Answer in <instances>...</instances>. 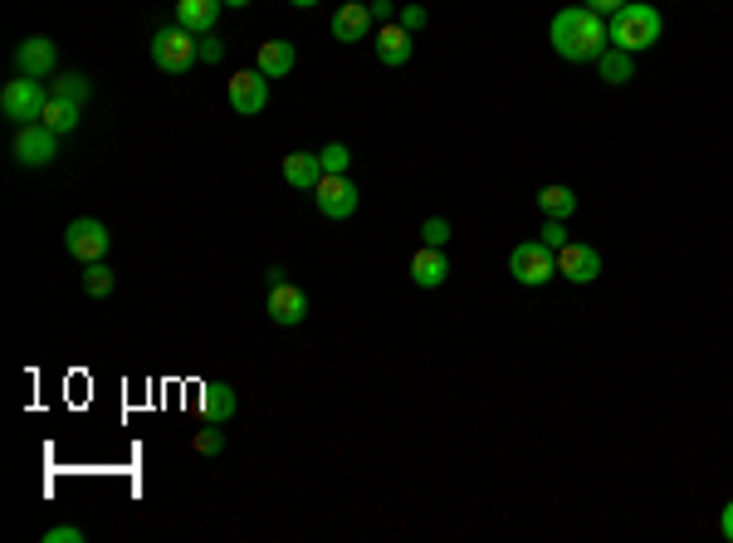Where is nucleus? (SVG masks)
I'll return each instance as SVG.
<instances>
[{"label":"nucleus","mask_w":733,"mask_h":543,"mask_svg":"<svg viewBox=\"0 0 733 543\" xmlns=\"http://www.w3.org/2000/svg\"><path fill=\"white\" fill-rule=\"evenodd\" d=\"M547 40H553L557 60L567 64H596L606 54V15L586 11V5H567V11L553 15V25H547Z\"/></svg>","instance_id":"nucleus-1"},{"label":"nucleus","mask_w":733,"mask_h":543,"mask_svg":"<svg viewBox=\"0 0 733 543\" xmlns=\"http://www.w3.org/2000/svg\"><path fill=\"white\" fill-rule=\"evenodd\" d=\"M665 35V15L645 0H625L616 15H606V40L625 54H641V50H655V40Z\"/></svg>","instance_id":"nucleus-2"},{"label":"nucleus","mask_w":733,"mask_h":543,"mask_svg":"<svg viewBox=\"0 0 733 543\" xmlns=\"http://www.w3.org/2000/svg\"><path fill=\"white\" fill-rule=\"evenodd\" d=\"M152 64L166 74H186L191 64H201V35H191L186 25H162L152 35Z\"/></svg>","instance_id":"nucleus-3"},{"label":"nucleus","mask_w":733,"mask_h":543,"mask_svg":"<svg viewBox=\"0 0 733 543\" xmlns=\"http://www.w3.org/2000/svg\"><path fill=\"white\" fill-rule=\"evenodd\" d=\"M508 275L523 289H543L557 279V250H547L543 240H523V245L508 250Z\"/></svg>","instance_id":"nucleus-4"},{"label":"nucleus","mask_w":733,"mask_h":543,"mask_svg":"<svg viewBox=\"0 0 733 543\" xmlns=\"http://www.w3.org/2000/svg\"><path fill=\"white\" fill-rule=\"evenodd\" d=\"M45 103H49V89L39 79H25V74H15V79L0 89V113H5L15 128H29V123L45 118Z\"/></svg>","instance_id":"nucleus-5"},{"label":"nucleus","mask_w":733,"mask_h":543,"mask_svg":"<svg viewBox=\"0 0 733 543\" xmlns=\"http://www.w3.org/2000/svg\"><path fill=\"white\" fill-rule=\"evenodd\" d=\"M108 245H113V236H108L103 220H93V216L68 220V230H64V250H68V260H78V265H93V260H103V255H108Z\"/></svg>","instance_id":"nucleus-6"},{"label":"nucleus","mask_w":733,"mask_h":543,"mask_svg":"<svg viewBox=\"0 0 733 543\" xmlns=\"http://www.w3.org/2000/svg\"><path fill=\"white\" fill-rule=\"evenodd\" d=\"M225 99H230V109L240 113V118L264 113V109H269V74H264V70L230 74V84H225Z\"/></svg>","instance_id":"nucleus-7"},{"label":"nucleus","mask_w":733,"mask_h":543,"mask_svg":"<svg viewBox=\"0 0 733 543\" xmlns=\"http://www.w3.org/2000/svg\"><path fill=\"white\" fill-rule=\"evenodd\" d=\"M313 206L323 211L328 220H347V216H357V206H362V191L352 187V177L342 172V177H323L318 187H313Z\"/></svg>","instance_id":"nucleus-8"},{"label":"nucleus","mask_w":733,"mask_h":543,"mask_svg":"<svg viewBox=\"0 0 733 543\" xmlns=\"http://www.w3.org/2000/svg\"><path fill=\"white\" fill-rule=\"evenodd\" d=\"M59 157V132L45 128V123H29V128L15 132V162L20 167H49Z\"/></svg>","instance_id":"nucleus-9"},{"label":"nucleus","mask_w":733,"mask_h":543,"mask_svg":"<svg viewBox=\"0 0 733 543\" xmlns=\"http://www.w3.org/2000/svg\"><path fill=\"white\" fill-rule=\"evenodd\" d=\"M264 314L274 318L279 328H299L303 318H308V294H303L299 285H269V299H264Z\"/></svg>","instance_id":"nucleus-10"},{"label":"nucleus","mask_w":733,"mask_h":543,"mask_svg":"<svg viewBox=\"0 0 733 543\" xmlns=\"http://www.w3.org/2000/svg\"><path fill=\"white\" fill-rule=\"evenodd\" d=\"M59 70V50L49 35H29V40L15 45V74H25V79H45V74Z\"/></svg>","instance_id":"nucleus-11"},{"label":"nucleus","mask_w":733,"mask_h":543,"mask_svg":"<svg viewBox=\"0 0 733 543\" xmlns=\"http://www.w3.org/2000/svg\"><path fill=\"white\" fill-rule=\"evenodd\" d=\"M557 275H563L567 285H596V279H602V255H596L592 245L567 240V245L557 250Z\"/></svg>","instance_id":"nucleus-12"},{"label":"nucleus","mask_w":733,"mask_h":543,"mask_svg":"<svg viewBox=\"0 0 733 543\" xmlns=\"http://www.w3.org/2000/svg\"><path fill=\"white\" fill-rule=\"evenodd\" d=\"M371 5H362V0H342L338 11H332V40H342V45H357V40H367L371 35Z\"/></svg>","instance_id":"nucleus-13"},{"label":"nucleus","mask_w":733,"mask_h":543,"mask_svg":"<svg viewBox=\"0 0 733 543\" xmlns=\"http://www.w3.org/2000/svg\"><path fill=\"white\" fill-rule=\"evenodd\" d=\"M450 279V255L435 245H420L416 255H410V285L416 289H440Z\"/></svg>","instance_id":"nucleus-14"},{"label":"nucleus","mask_w":733,"mask_h":543,"mask_svg":"<svg viewBox=\"0 0 733 543\" xmlns=\"http://www.w3.org/2000/svg\"><path fill=\"white\" fill-rule=\"evenodd\" d=\"M371 45H377V60L387 64V70H401V64H410V54H416V40H410V30H406V25H396V21L381 25Z\"/></svg>","instance_id":"nucleus-15"},{"label":"nucleus","mask_w":733,"mask_h":543,"mask_svg":"<svg viewBox=\"0 0 733 543\" xmlns=\"http://www.w3.org/2000/svg\"><path fill=\"white\" fill-rule=\"evenodd\" d=\"M225 0H176V25H186L191 35H215Z\"/></svg>","instance_id":"nucleus-16"},{"label":"nucleus","mask_w":733,"mask_h":543,"mask_svg":"<svg viewBox=\"0 0 733 543\" xmlns=\"http://www.w3.org/2000/svg\"><path fill=\"white\" fill-rule=\"evenodd\" d=\"M323 177H328V172H323L318 152H289V157H283V181H289L293 191H308L313 197V187H318Z\"/></svg>","instance_id":"nucleus-17"},{"label":"nucleus","mask_w":733,"mask_h":543,"mask_svg":"<svg viewBox=\"0 0 733 543\" xmlns=\"http://www.w3.org/2000/svg\"><path fill=\"white\" fill-rule=\"evenodd\" d=\"M293 64H299V50H293L289 40H264L260 54H254V70H264L269 79H283V74H293Z\"/></svg>","instance_id":"nucleus-18"},{"label":"nucleus","mask_w":733,"mask_h":543,"mask_svg":"<svg viewBox=\"0 0 733 543\" xmlns=\"http://www.w3.org/2000/svg\"><path fill=\"white\" fill-rule=\"evenodd\" d=\"M235 406H240V402H235V387L230 382H205L201 387V416H205V421L225 426L235 416Z\"/></svg>","instance_id":"nucleus-19"},{"label":"nucleus","mask_w":733,"mask_h":543,"mask_svg":"<svg viewBox=\"0 0 733 543\" xmlns=\"http://www.w3.org/2000/svg\"><path fill=\"white\" fill-rule=\"evenodd\" d=\"M596 74H602L611 89H621V84L635 79V54H625V50H616V45H606V54L596 60Z\"/></svg>","instance_id":"nucleus-20"},{"label":"nucleus","mask_w":733,"mask_h":543,"mask_svg":"<svg viewBox=\"0 0 733 543\" xmlns=\"http://www.w3.org/2000/svg\"><path fill=\"white\" fill-rule=\"evenodd\" d=\"M538 211H543L547 220H567L577 211V191L572 187H557V181H553V187L538 191Z\"/></svg>","instance_id":"nucleus-21"},{"label":"nucleus","mask_w":733,"mask_h":543,"mask_svg":"<svg viewBox=\"0 0 733 543\" xmlns=\"http://www.w3.org/2000/svg\"><path fill=\"white\" fill-rule=\"evenodd\" d=\"M78 109H84V103H68V99H54V93H49V103H45V128H54L59 138H64V132H74L78 128Z\"/></svg>","instance_id":"nucleus-22"},{"label":"nucleus","mask_w":733,"mask_h":543,"mask_svg":"<svg viewBox=\"0 0 733 543\" xmlns=\"http://www.w3.org/2000/svg\"><path fill=\"white\" fill-rule=\"evenodd\" d=\"M54 99H68V103H88V93H93V84H88V74H78V70H68V74H59L54 79Z\"/></svg>","instance_id":"nucleus-23"},{"label":"nucleus","mask_w":733,"mask_h":543,"mask_svg":"<svg viewBox=\"0 0 733 543\" xmlns=\"http://www.w3.org/2000/svg\"><path fill=\"white\" fill-rule=\"evenodd\" d=\"M113 285H117V279H113V269H108L103 260L84 265V294L88 299H108V294H113Z\"/></svg>","instance_id":"nucleus-24"},{"label":"nucleus","mask_w":733,"mask_h":543,"mask_svg":"<svg viewBox=\"0 0 733 543\" xmlns=\"http://www.w3.org/2000/svg\"><path fill=\"white\" fill-rule=\"evenodd\" d=\"M195 455H220L225 451V431L215 421H205V431H195Z\"/></svg>","instance_id":"nucleus-25"},{"label":"nucleus","mask_w":733,"mask_h":543,"mask_svg":"<svg viewBox=\"0 0 733 543\" xmlns=\"http://www.w3.org/2000/svg\"><path fill=\"white\" fill-rule=\"evenodd\" d=\"M318 157H323V172H332V177H342V172L352 167V152L342 148V142H328V148H323Z\"/></svg>","instance_id":"nucleus-26"},{"label":"nucleus","mask_w":733,"mask_h":543,"mask_svg":"<svg viewBox=\"0 0 733 543\" xmlns=\"http://www.w3.org/2000/svg\"><path fill=\"white\" fill-rule=\"evenodd\" d=\"M420 245L445 250V245H450V220H445V216H430L426 226H420Z\"/></svg>","instance_id":"nucleus-27"},{"label":"nucleus","mask_w":733,"mask_h":543,"mask_svg":"<svg viewBox=\"0 0 733 543\" xmlns=\"http://www.w3.org/2000/svg\"><path fill=\"white\" fill-rule=\"evenodd\" d=\"M396 25H406L410 35H420V30H426V25H430L426 5H401V11H396Z\"/></svg>","instance_id":"nucleus-28"},{"label":"nucleus","mask_w":733,"mask_h":543,"mask_svg":"<svg viewBox=\"0 0 733 543\" xmlns=\"http://www.w3.org/2000/svg\"><path fill=\"white\" fill-rule=\"evenodd\" d=\"M538 240H543L547 250H563L567 245V220H547V226L538 230Z\"/></svg>","instance_id":"nucleus-29"},{"label":"nucleus","mask_w":733,"mask_h":543,"mask_svg":"<svg viewBox=\"0 0 733 543\" xmlns=\"http://www.w3.org/2000/svg\"><path fill=\"white\" fill-rule=\"evenodd\" d=\"M225 60V45L215 35H201V64H220Z\"/></svg>","instance_id":"nucleus-30"},{"label":"nucleus","mask_w":733,"mask_h":543,"mask_svg":"<svg viewBox=\"0 0 733 543\" xmlns=\"http://www.w3.org/2000/svg\"><path fill=\"white\" fill-rule=\"evenodd\" d=\"M371 21H377V25L396 21V0H371Z\"/></svg>","instance_id":"nucleus-31"},{"label":"nucleus","mask_w":733,"mask_h":543,"mask_svg":"<svg viewBox=\"0 0 733 543\" xmlns=\"http://www.w3.org/2000/svg\"><path fill=\"white\" fill-rule=\"evenodd\" d=\"M45 539L49 543H78V539H84V529H74V523H59V529H49Z\"/></svg>","instance_id":"nucleus-32"},{"label":"nucleus","mask_w":733,"mask_h":543,"mask_svg":"<svg viewBox=\"0 0 733 543\" xmlns=\"http://www.w3.org/2000/svg\"><path fill=\"white\" fill-rule=\"evenodd\" d=\"M582 5H586V11H596V15H616L625 0H582Z\"/></svg>","instance_id":"nucleus-33"},{"label":"nucleus","mask_w":733,"mask_h":543,"mask_svg":"<svg viewBox=\"0 0 733 543\" xmlns=\"http://www.w3.org/2000/svg\"><path fill=\"white\" fill-rule=\"evenodd\" d=\"M719 533H723V539L733 543V500L723 504V514H719Z\"/></svg>","instance_id":"nucleus-34"},{"label":"nucleus","mask_w":733,"mask_h":543,"mask_svg":"<svg viewBox=\"0 0 733 543\" xmlns=\"http://www.w3.org/2000/svg\"><path fill=\"white\" fill-rule=\"evenodd\" d=\"M283 279H289V269H283V265H269V269H264V285H283Z\"/></svg>","instance_id":"nucleus-35"},{"label":"nucleus","mask_w":733,"mask_h":543,"mask_svg":"<svg viewBox=\"0 0 733 543\" xmlns=\"http://www.w3.org/2000/svg\"><path fill=\"white\" fill-rule=\"evenodd\" d=\"M289 5H299V11H313V5H318V0H289Z\"/></svg>","instance_id":"nucleus-36"},{"label":"nucleus","mask_w":733,"mask_h":543,"mask_svg":"<svg viewBox=\"0 0 733 543\" xmlns=\"http://www.w3.org/2000/svg\"><path fill=\"white\" fill-rule=\"evenodd\" d=\"M225 5H230V11H240V5H250V0H225Z\"/></svg>","instance_id":"nucleus-37"}]
</instances>
